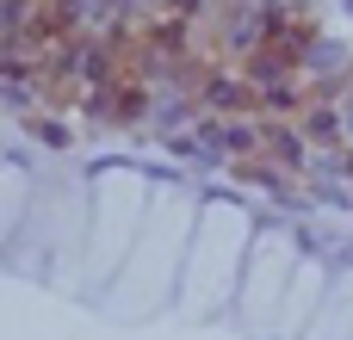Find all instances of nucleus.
I'll return each instance as SVG.
<instances>
[{
    "label": "nucleus",
    "instance_id": "f257e3e1",
    "mask_svg": "<svg viewBox=\"0 0 353 340\" xmlns=\"http://www.w3.org/2000/svg\"><path fill=\"white\" fill-rule=\"evenodd\" d=\"M285 68H292V62H285V56H279V50H261V56H254V62H248V81H279V74H285Z\"/></svg>",
    "mask_w": 353,
    "mask_h": 340
},
{
    "label": "nucleus",
    "instance_id": "f03ea898",
    "mask_svg": "<svg viewBox=\"0 0 353 340\" xmlns=\"http://www.w3.org/2000/svg\"><path fill=\"white\" fill-rule=\"evenodd\" d=\"M205 105H242V87L236 81H211L205 87Z\"/></svg>",
    "mask_w": 353,
    "mask_h": 340
},
{
    "label": "nucleus",
    "instance_id": "7ed1b4c3",
    "mask_svg": "<svg viewBox=\"0 0 353 340\" xmlns=\"http://www.w3.org/2000/svg\"><path fill=\"white\" fill-rule=\"evenodd\" d=\"M267 142H273V155H285V161H304V142H298L292 130H273Z\"/></svg>",
    "mask_w": 353,
    "mask_h": 340
},
{
    "label": "nucleus",
    "instance_id": "20e7f679",
    "mask_svg": "<svg viewBox=\"0 0 353 340\" xmlns=\"http://www.w3.org/2000/svg\"><path fill=\"white\" fill-rule=\"evenodd\" d=\"M223 142H230V149H261V136H254V130H242V124H236V130H230Z\"/></svg>",
    "mask_w": 353,
    "mask_h": 340
},
{
    "label": "nucleus",
    "instance_id": "39448f33",
    "mask_svg": "<svg viewBox=\"0 0 353 340\" xmlns=\"http://www.w3.org/2000/svg\"><path fill=\"white\" fill-rule=\"evenodd\" d=\"M335 266H353V242H341V248H335Z\"/></svg>",
    "mask_w": 353,
    "mask_h": 340
},
{
    "label": "nucleus",
    "instance_id": "423d86ee",
    "mask_svg": "<svg viewBox=\"0 0 353 340\" xmlns=\"http://www.w3.org/2000/svg\"><path fill=\"white\" fill-rule=\"evenodd\" d=\"M341 6H347V12H353V0H341Z\"/></svg>",
    "mask_w": 353,
    "mask_h": 340
}]
</instances>
